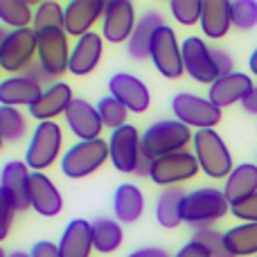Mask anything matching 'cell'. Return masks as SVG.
I'll use <instances>...</instances> for the list:
<instances>
[{
  "label": "cell",
  "mask_w": 257,
  "mask_h": 257,
  "mask_svg": "<svg viewBox=\"0 0 257 257\" xmlns=\"http://www.w3.org/2000/svg\"><path fill=\"white\" fill-rule=\"evenodd\" d=\"M39 54V34L34 27L12 30L0 50V68L9 75H23L34 63V57Z\"/></svg>",
  "instance_id": "obj_6"
},
{
  "label": "cell",
  "mask_w": 257,
  "mask_h": 257,
  "mask_svg": "<svg viewBox=\"0 0 257 257\" xmlns=\"http://www.w3.org/2000/svg\"><path fill=\"white\" fill-rule=\"evenodd\" d=\"M230 212V201L226 199L223 190L214 187H201V190L187 192L183 201V221L192 228H210L214 221L223 219Z\"/></svg>",
  "instance_id": "obj_1"
},
{
  "label": "cell",
  "mask_w": 257,
  "mask_h": 257,
  "mask_svg": "<svg viewBox=\"0 0 257 257\" xmlns=\"http://www.w3.org/2000/svg\"><path fill=\"white\" fill-rule=\"evenodd\" d=\"M124 232H122V223L117 219L99 217L93 221V246L99 253H113L122 246Z\"/></svg>",
  "instance_id": "obj_29"
},
{
  "label": "cell",
  "mask_w": 257,
  "mask_h": 257,
  "mask_svg": "<svg viewBox=\"0 0 257 257\" xmlns=\"http://www.w3.org/2000/svg\"><path fill=\"white\" fill-rule=\"evenodd\" d=\"M230 18L237 30H253L257 25V3L255 0H232Z\"/></svg>",
  "instance_id": "obj_36"
},
{
  "label": "cell",
  "mask_w": 257,
  "mask_h": 257,
  "mask_svg": "<svg viewBox=\"0 0 257 257\" xmlns=\"http://www.w3.org/2000/svg\"><path fill=\"white\" fill-rule=\"evenodd\" d=\"M194 241H199L205 250H208L212 257H235L228 250L226 246V235L219 232L217 228H201V230L194 232Z\"/></svg>",
  "instance_id": "obj_35"
},
{
  "label": "cell",
  "mask_w": 257,
  "mask_h": 257,
  "mask_svg": "<svg viewBox=\"0 0 257 257\" xmlns=\"http://www.w3.org/2000/svg\"><path fill=\"white\" fill-rule=\"evenodd\" d=\"M194 140L192 128L178 120H158L142 133V151L151 160L169 154L185 151V147Z\"/></svg>",
  "instance_id": "obj_2"
},
{
  "label": "cell",
  "mask_w": 257,
  "mask_h": 257,
  "mask_svg": "<svg viewBox=\"0 0 257 257\" xmlns=\"http://www.w3.org/2000/svg\"><path fill=\"white\" fill-rule=\"evenodd\" d=\"M97 113H99V117H102V124L108 126L111 131L124 126L126 117H128V111L115 97H111V95H106V97H102L97 102Z\"/></svg>",
  "instance_id": "obj_34"
},
{
  "label": "cell",
  "mask_w": 257,
  "mask_h": 257,
  "mask_svg": "<svg viewBox=\"0 0 257 257\" xmlns=\"http://www.w3.org/2000/svg\"><path fill=\"white\" fill-rule=\"evenodd\" d=\"M136 9L128 0H108L102 18L104 39L111 43H124L136 30Z\"/></svg>",
  "instance_id": "obj_14"
},
{
  "label": "cell",
  "mask_w": 257,
  "mask_h": 257,
  "mask_svg": "<svg viewBox=\"0 0 257 257\" xmlns=\"http://www.w3.org/2000/svg\"><path fill=\"white\" fill-rule=\"evenodd\" d=\"M163 16L158 12H145L138 21L136 30H133L131 39L126 41V50H128V57L136 59V61H142V59L149 57V50H151V41H154L156 32L163 27Z\"/></svg>",
  "instance_id": "obj_24"
},
{
  "label": "cell",
  "mask_w": 257,
  "mask_h": 257,
  "mask_svg": "<svg viewBox=\"0 0 257 257\" xmlns=\"http://www.w3.org/2000/svg\"><path fill=\"white\" fill-rule=\"evenodd\" d=\"M30 257H61V250H59V244H52L48 239H41L32 246Z\"/></svg>",
  "instance_id": "obj_42"
},
{
  "label": "cell",
  "mask_w": 257,
  "mask_h": 257,
  "mask_svg": "<svg viewBox=\"0 0 257 257\" xmlns=\"http://www.w3.org/2000/svg\"><path fill=\"white\" fill-rule=\"evenodd\" d=\"M3 142H5V140H3V138H0V149H3Z\"/></svg>",
  "instance_id": "obj_50"
},
{
  "label": "cell",
  "mask_w": 257,
  "mask_h": 257,
  "mask_svg": "<svg viewBox=\"0 0 257 257\" xmlns=\"http://www.w3.org/2000/svg\"><path fill=\"white\" fill-rule=\"evenodd\" d=\"M199 160L192 151H178V154H169L163 158H156L151 163L149 178L156 185L163 187H176L178 183H185L199 174Z\"/></svg>",
  "instance_id": "obj_9"
},
{
  "label": "cell",
  "mask_w": 257,
  "mask_h": 257,
  "mask_svg": "<svg viewBox=\"0 0 257 257\" xmlns=\"http://www.w3.org/2000/svg\"><path fill=\"white\" fill-rule=\"evenodd\" d=\"M43 86L34 84L25 75H14L0 81V106H32L43 95Z\"/></svg>",
  "instance_id": "obj_23"
},
{
  "label": "cell",
  "mask_w": 257,
  "mask_h": 257,
  "mask_svg": "<svg viewBox=\"0 0 257 257\" xmlns=\"http://www.w3.org/2000/svg\"><path fill=\"white\" fill-rule=\"evenodd\" d=\"M194 156L199 167L210 178H228L235 169L230 149L226 147L223 138L214 128H203L194 133Z\"/></svg>",
  "instance_id": "obj_3"
},
{
  "label": "cell",
  "mask_w": 257,
  "mask_h": 257,
  "mask_svg": "<svg viewBox=\"0 0 257 257\" xmlns=\"http://www.w3.org/2000/svg\"><path fill=\"white\" fill-rule=\"evenodd\" d=\"M226 246L235 257L257 255V223H239L235 228H228Z\"/></svg>",
  "instance_id": "obj_30"
},
{
  "label": "cell",
  "mask_w": 257,
  "mask_h": 257,
  "mask_svg": "<svg viewBox=\"0 0 257 257\" xmlns=\"http://www.w3.org/2000/svg\"><path fill=\"white\" fill-rule=\"evenodd\" d=\"M241 106H244L246 113H253V115H257V86H255L253 93L244 99V104H241Z\"/></svg>",
  "instance_id": "obj_45"
},
{
  "label": "cell",
  "mask_w": 257,
  "mask_h": 257,
  "mask_svg": "<svg viewBox=\"0 0 257 257\" xmlns=\"http://www.w3.org/2000/svg\"><path fill=\"white\" fill-rule=\"evenodd\" d=\"M212 57H214V63H217L219 75H221V77H226V75H230V72H235V70H232L235 61H232L230 52H226V50H221V48H212Z\"/></svg>",
  "instance_id": "obj_41"
},
{
  "label": "cell",
  "mask_w": 257,
  "mask_h": 257,
  "mask_svg": "<svg viewBox=\"0 0 257 257\" xmlns=\"http://www.w3.org/2000/svg\"><path fill=\"white\" fill-rule=\"evenodd\" d=\"M104 9L106 3L102 0H72L66 7V23L63 30L68 36H84L93 30V25L104 18Z\"/></svg>",
  "instance_id": "obj_19"
},
{
  "label": "cell",
  "mask_w": 257,
  "mask_h": 257,
  "mask_svg": "<svg viewBox=\"0 0 257 257\" xmlns=\"http://www.w3.org/2000/svg\"><path fill=\"white\" fill-rule=\"evenodd\" d=\"M63 23H66V9L61 7L59 3L54 0H45V3L36 5L34 9V32H43V30H63Z\"/></svg>",
  "instance_id": "obj_33"
},
{
  "label": "cell",
  "mask_w": 257,
  "mask_h": 257,
  "mask_svg": "<svg viewBox=\"0 0 257 257\" xmlns=\"http://www.w3.org/2000/svg\"><path fill=\"white\" fill-rule=\"evenodd\" d=\"M61 257H90L93 246V221L86 219H72L63 228L61 239H59Z\"/></svg>",
  "instance_id": "obj_22"
},
{
  "label": "cell",
  "mask_w": 257,
  "mask_h": 257,
  "mask_svg": "<svg viewBox=\"0 0 257 257\" xmlns=\"http://www.w3.org/2000/svg\"><path fill=\"white\" fill-rule=\"evenodd\" d=\"M7 36H9V32L5 30L3 25H0V50H3V45H5V41H7Z\"/></svg>",
  "instance_id": "obj_47"
},
{
  "label": "cell",
  "mask_w": 257,
  "mask_h": 257,
  "mask_svg": "<svg viewBox=\"0 0 257 257\" xmlns=\"http://www.w3.org/2000/svg\"><path fill=\"white\" fill-rule=\"evenodd\" d=\"M113 212L120 223H133L145 212V196L133 183H122L113 194Z\"/></svg>",
  "instance_id": "obj_25"
},
{
  "label": "cell",
  "mask_w": 257,
  "mask_h": 257,
  "mask_svg": "<svg viewBox=\"0 0 257 257\" xmlns=\"http://www.w3.org/2000/svg\"><path fill=\"white\" fill-rule=\"evenodd\" d=\"M149 59L154 61L156 70L163 77H167V79H178V77L185 72L181 43H178V39H176V32L169 25H163L156 32L154 41H151Z\"/></svg>",
  "instance_id": "obj_8"
},
{
  "label": "cell",
  "mask_w": 257,
  "mask_h": 257,
  "mask_svg": "<svg viewBox=\"0 0 257 257\" xmlns=\"http://www.w3.org/2000/svg\"><path fill=\"white\" fill-rule=\"evenodd\" d=\"M23 75H25L27 79H32V81H34V84H39V86H45V84H50V86H52V79H54V77L50 75V72L45 70V68L41 66L39 61H34V63H32V66L27 68V70L23 72Z\"/></svg>",
  "instance_id": "obj_40"
},
{
  "label": "cell",
  "mask_w": 257,
  "mask_h": 257,
  "mask_svg": "<svg viewBox=\"0 0 257 257\" xmlns=\"http://www.w3.org/2000/svg\"><path fill=\"white\" fill-rule=\"evenodd\" d=\"M126 257H169V253L165 248H158V246H145V248H138L133 253H128Z\"/></svg>",
  "instance_id": "obj_44"
},
{
  "label": "cell",
  "mask_w": 257,
  "mask_h": 257,
  "mask_svg": "<svg viewBox=\"0 0 257 257\" xmlns=\"http://www.w3.org/2000/svg\"><path fill=\"white\" fill-rule=\"evenodd\" d=\"M187 192L183 187H165L156 199V219L163 228H178L183 223V201Z\"/></svg>",
  "instance_id": "obj_27"
},
{
  "label": "cell",
  "mask_w": 257,
  "mask_h": 257,
  "mask_svg": "<svg viewBox=\"0 0 257 257\" xmlns=\"http://www.w3.org/2000/svg\"><path fill=\"white\" fill-rule=\"evenodd\" d=\"M257 192V165L253 163H241L232 169V174L226 178V185H223V194L226 199L232 203L246 199V196L255 194Z\"/></svg>",
  "instance_id": "obj_28"
},
{
  "label": "cell",
  "mask_w": 257,
  "mask_h": 257,
  "mask_svg": "<svg viewBox=\"0 0 257 257\" xmlns=\"http://www.w3.org/2000/svg\"><path fill=\"white\" fill-rule=\"evenodd\" d=\"M0 21L12 30L30 27V23H34L32 5L25 0H0Z\"/></svg>",
  "instance_id": "obj_31"
},
{
  "label": "cell",
  "mask_w": 257,
  "mask_h": 257,
  "mask_svg": "<svg viewBox=\"0 0 257 257\" xmlns=\"http://www.w3.org/2000/svg\"><path fill=\"white\" fill-rule=\"evenodd\" d=\"M255 257H257V255H255Z\"/></svg>",
  "instance_id": "obj_51"
},
{
  "label": "cell",
  "mask_w": 257,
  "mask_h": 257,
  "mask_svg": "<svg viewBox=\"0 0 257 257\" xmlns=\"http://www.w3.org/2000/svg\"><path fill=\"white\" fill-rule=\"evenodd\" d=\"M108 90L111 97H115L128 113H145L151 104L149 88L131 72H115L108 79Z\"/></svg>",
  "instance_id": "obj_13"
},
{
  "label": "cell",
  "mask_w": 257,
  "mask_h": 257,
  "mask_svg": "<svg viewBox=\"0 0 257 257\" xmlns=\"http://www.w3.org/2000/svg\"><path fill=\"white\" fill-rule=\"evenodd\" d=\"M63 133L57 122H39L32 131L30 145L25 151V165L32 172H43L52 167L57 158L61 156Z\"/></svg>",
  "instance_id": "obj_5"
},
{
  "label": "cell",
  "mask_w": 257,
  "mask_h": 257,
  "mask_svg": "<svg viewBox=\"0 0 257 257\" xmlns=\"http://www.w3.org/2000/svg\"><path fill=\"white\" fill-rule=\"evenodd\" d=\"M39 34V63L57 79L70 66V52L72 48H68V34L66 30H43L36 32Z\"/></svg>",
  "instance_id": "obj_12"
},
{
  "label": "cell",
  "mask_w": 257,
  "mask_h": 257,
  "mask_svg": "<svg viewBox=\"0 0 257 257\" xmlns=\"http://www.w3.org/2000/svg\"><path fill=\"white\" fill-rule=\"evenodd\" d=\"M172 111L178 122L185 126H194L196 131L214 128L221 122V108H217L210 99L192 93H178L172 99Z\"/></svg>",
  "instance_id": "obj_7"
},
{
  "label": "cell",
  "mask_w": 257,
  "mask_h": 257,
  "mask_svg": "<svg viewBox=\"0 0 257 257\" xmlns=\"http://www.w3.org/2000/svg\"><path fill=\"white\" fill-rule=\"evenodd\" d=\"M253 90H255V84L246 72H230V75H226V77H219V79L210 86L208 99L217 108H226L237 102L244 104V99L248 97Z\"/></svg>",
  "instance_id": "obj_15"
},
{
  "label": "cell",
  "mask_w": 257,
  "mask_h": 257,
  "mask_svg": "<svg viewBox=\"0 0 257 257\" xmlns=\"http://www.w3.org/2000/svg\"><path fill=\"white\" fill-rule=\"evenodd\" d=\"M30 208L34 212H39L41 217H57L63 210L61 192L57 190L54 181H50L48 174H30Z\"/></svg>",
  "instance_id": "obj_17"
},
{
  "label": "cell",
  "mask_w": 257,
  "mask_h": 257,
  "mask_svg": "<svg viewBox=\"0 0 257 257\" xmlns=\"http://www.w3.org/2000/svg\"><path fill=\"white\" fill-rule=\"evenodd\" d=\"M176 257H212V255H210L208 250H205L203 246L199 244V241L192 239V241H187V244L183 246L181 250H178Z\"/></svg>",
  "instance_id": "obj_43"
},
{
  "label": "cell",
  "mask_w": 257,
  "mask_h": 257,
  "mask_svg": "<svg viewBox=\"0 0 257 257\" xmlns=\"http://www.w3.org/2000/svg\"><path fill=\"white\" fill-rule=\"evenodd\" d=\"M248 68H250V72L257 77V48H255V52L250 54V61H248Z\"/></svg>",
  "instance_id": "obj_46"
},
{
  "label": "cell",
  "mask_w": 257,
  "mask_h": 257,
  "mask_svg": "<svg viewBox=\"0 0 257 257\" xmlns=\"http://www.w3.org/2000/svg\"><path fill=\"white\" fill-rule=\"evenodd\" d=\"M30 174L25 160H9L0 172V187L12 199L16 212L30 208Z\"/></svg>",
  "instance_id": "obj_18"
},
{
  "label": "cell",
  "mask_w": 257,
  "mask_h": 257,
  "mask_svg": "<svg viewBox=\"0 0 257 257\" xmlns=\"http://www.w3.org/2000/svg\"><path fill=\"white\" fill-rule=\"evenodd\" d=\"M230 214L241 223H257V192L230 205Z\"/></svg>",
  "instance_id": "obj_38"
},
{
  "label": "cell",
  "mask_w": 257,
  "mask_h": 257,
  "mask_svg": "<svg viewBox=\"0 0 257 257\" xmlns=\"http://www.w3.org/2000/svg\"><path fill=\"white\" fill-rule=\"evenodd\" d=\"M0 257H7V255H5V250H3V246H0Z\"/></svg>",
  "instance_id": "obj_49"
},
{
  "label": "cell",
  "mask_w": 257,
  "mask_h": 257,
  "mask_svg": "<svg viewBox=\"0 0 257 257\" xmlns=\"http://www.w3.org/2000/svg\"><path fill=\"white\" fill-rule=\"evenodd\" d=\"M232 25L230 3L228 0H203L201 30L208 39H223Z\"/></svg>",
  "instance_id": "obj_26"
},
{
  "label": "cell",
  "mask_w": 257,
  "mask_h": 257,
  "mask_svg": "<svg viewBox=\"0 0 257 257\" xmlns=\"http://www.w3.org/2000/svg\"><path fill=\"white\" fill-rule=\"evenodd\" d=\"M183 50V66H185V72L199 84H210L219 79V68L214 63L212 57V48L205 43L199 36H187L181 43Z\"/></svg>",
  "instance_id": "obj_11"
},
{
  "label": "cell",
  "mask_w": 257,
  "mask_h": 257,
  "mask_svg": "<svg viewBox=\"0 0 257 257\" xmlns=\"http://www.w3.org/2000/svg\"><path fill=\"white\" fill-rule=\"evenodd\" d=\"M108 154H111V163L117 172L136 174L142 158V138L138 133V128L133 124H124L111 131Z\"/></svg>",
  "instance_id": "obj_10"
},
{
  "label": "cell",
  "mask_w": 257,
  "mask_h": 257,
  "mask_svg": "<svg viewBox=\"0 0 257 257\" xmlns=\"http://www.w3.org/2000/svg\"><path fill=\"white\" fill-rule=\"evenodd\" d=\"M14 212H16V208H14L12 199H9V196L5 194V190L0 187V241L7 239L9 230H12Z\"/></svg>",
  "instance_id": "obj_39"
},
{
  "label": "cell",
  "mask_w": 257,
  "mask_h": 257,
  "mask_svg": "<svg viewBox=\"0 0 257 257\" xmlns=\"http://www.w3.org/2000/svg\"><path fill=\"white\" fill-rule=\"evenodd\" d=\"M7 257H30V253H25V250H14V253H9Z\"/></svg>",
  "instance_id": "obj_48"
},
{
  "label": "cell",
  "mask_w": 257,
  "mask_h": 257,
  "mask_svg": "<svg viewBox=\"0 0 257 257\" xmlns=\"http://www.w3.org/2000/svg\"><path fill=\"white\" fill-rule=\"evenodd\" d=\"M106 160H111L108 140H79L61 156V172L68 178H86L97 172Z\"/></svg>",
  "instance_id": "obj_4"
},
{
  "label": "cell",
  "mask_w": 257,
  "mask_h": 257,
  "mask_svg": "<svg viewBox=\"0 0 257 257\" xmlns=\"http://www.w3.org/2000/svg\"><path fill=\"white\" fill-rule=\"evenodd\" d=\"M66 122L79 140H97L104 128L97 106H93L90 102H86L81 97H75V102L66 111Z\"/></svg>",
  "instance_id": "obj_20"
},
{
  "label": "cell",
  "mask_w": 257,
  "mask_h": 257,
  "mask_svg": "<svg viewBox=\"0 0 257 257\" xmlns=\"http://www.w3.org/2000/svg\"><path fill=\"white\" fill-rule=\"evenodd\" d=\"M169 9H172V16L181 25H196V23H201L203 0H174L169 5Z\"/></svg>",
  "instance_id": "obj_37"
},
{
  "label": "cell",
  "mask_w": 257,
  "mask_h": 257,
  "mask_svg": "<svg viewBox=\"0 0 257 257\" xmlns=\"http://www.w3.org/2000/svg\"><path fill=\"white\" fill-rule=\"evenodd\" d=\"M102 52H104V41L97 32H88V34L79 36L77 43L72 45L68 70L77 77L90 75L102 61Z\"/></svg>",
  "instance_id": "obj_21"
},
{
  "label": "cell",
  "mask_w": 257,
  "mask_h": 257,
  "mask_svg": "<svg viewBox=\"0 0 257 257\" xmlns=\"http://www.w3.org/2000/svg\"><path fill=\"white\" fill-rule=\"evenodd\" d=\"M72 102H75V97H72L70 86L66 81H54L30 106V115L41 122H54L57 115H66V111L70 108Z\"/></svg>",
  "instance_id": "obj_16"
},
{
  "label": "cell",
  "mask_w": 257,
  "mask_h": 257,
  "mask_svg": "<svg viewBox=\"0 0 257 257\" xmlns=\"http://www.w3.org/2000/svg\"><path fill=\"white\" fill-rule=\"evenodd\" d=\"M27 136V120L18 108L0 106V138L7 142H21Z\"/></svg>",
  "instance_id": "obj_32"
}]
</instances>
